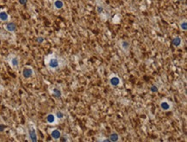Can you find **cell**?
<instances>
[{
  "label": "cell",
  "mask_w": 187,
  "mask_h": 142,
  "mask_svg": "<svg viewBox=\"0 0 187 142\" xmlns=\"http://www.w3.org/2000/svg\"><path fill=\"white\" fill-rule=\"evenodd\" d=\"M45 37H42V36H38L36 38H35V42L39 44H43L44 42H45Z\"/></svg>",
  "instance_id": "cell-21"
},
{
  "label": "cell",
  "mask_w": 187,
  "mask_h": 142,
  "mask_svg": "<svg viewBox=\"0 0 187 142\" xmlns=\"http://www.w3.org/2000/svg\"><path fill=\"white\" fill-rule=\"evenodd\" d=\"M96 11H97V14L101 15V14L103 13V11H104V7H103L102 5L97 4V5H96Z\"/></svg>",
  "instance_id": "cell-18"
},
{
  "label": "cell",
  "mask_w": 187,
  "mask_h": 142,
  "mask_svg": "<svg viewBox=\"0 0 187 142\" xmlns=\"http://www.w3.org/2000/svg\"><path fill=\"white\" fill-rule=\"evenodd\" d=\"M150 91H151L152 93H158V92L160 91V89H159V87H158L157 84H153V85L150 87Z\"/></svg>",
  "instance_id": "cell-20"
},
{
  "label": "cell",
  "mask_w": 187,
  "mask_h": 142,
  "mask_svg": "<svg viewBox=\"0 0 187 142\" xmlns=\"http://www.w3.org/2000/svg\"><path fill=\"white\" fill-rule=\"evenodd\" d=\"M48 134L51 137L52 139L55 141H58L60 140V137L62 135V132L61 130H60L59 128H56V127H52V128H49L48 129Z\"/></svg>",
  "instance_id": "cell-9"
},
{
  "label": "cell",
  "mask_w": 187,
  "mask_h": 142,
  "mask_svg": "<svg viewBox=\"0 0 187 142\" xmlns=\"http://www.w3.org/2000/svg\"><path fill=\"white\" fill-rule=\"evenodd\" d=\"M179 27L180 29V31L186 32L187 31V20L186 18H183L179 22Z\"/></svg>",
  "instance_id": "cell-17"
},
{
  "label": "cell",
  "mask_w": 187,
  "mask_h": 142,
  "mask_svg": "<svg viewBox=\"0 0 187 142\" xmlns=\"http://www.w3.org/2000/svg\"><path fill=\"white\" fill-rule=\"evenodd\" d=\"M117 45L119 49L125 54L129 55L130 48H131V42L129 40H124V39H120L117 41Z\"/></svg>",
  "instance_id": "cell-7"
},
{
  "label": "cell",
  "mask_w": 187,
  "mask_h": 142,
  "mask_svg": "<svg viewBox=\"0 0 187 142\" xmlns=\"http://www.w3.org/2000/svg\"><path fill=\"white\" fill-rule=\"evenodd\" d=\"M6 62L13 70L17 71L20 69V64H21L20 57L16 54L8 55V56L6 57Z\"/></svg>",
  "instance_id": "cell-3"
},
{
  "label": "cell",
  "mask_w": 187,
  "mask_h": 142,
  "mask_svg": "<svg viewBox=\"0 0 187 142\" xmlns=\"http://www.w3.org/2000/svg\"><path fill=\"white\" fill-rule=\"evenodd\" d=\"M46 122L48 125H50V126H55L60 123L58 121V119L56 118L54 112L52 113H48L47 115H46Z\"/></svg>",
  "instance_id": "cell-10"
},
{
  "label": "cell",
  "mask_w": 187,
  "mask_h": 142,
  "mask_svg": "<svg viewBox=\"0 0 187 142\" xmlns=\"http://www.w3.org/2000/svg\"><path fill=\"white\" fill-rule=\"evenodd\" d=\"M11 19L10 15L8 14L6 11L4 10H0V22L2 23H7Z\"/></svg>",
  "instance_id": "cell-14"
},
{
  "label": "cell",
  "mask_w": 187,
  "mask_h": 142,
  "mask_svg": "<svg viewBox=\"0 0 187 142\" xmlns=\"http://www.w3.org/2000/svg\"><path fill=\"white\" fill-rule=\"evenodd\" d=\"M27 140L30 142H37L38 141V134H37V128L34 123H29L27 129Z\"/></svg>",
  "instance_id": "cell-2"
},
{
  "label": "cell",
  "mask_w": 187,
  "mask_h": 142,
  "mask_svg": "<svg viewBox=\"0 0 187 142\" xmlns=\"http://www.w3.org/2000/svg\"><path fill=\"white\" fill-rule=\"evenodd\" d=\"M44 64L47 69L50 72H57L66 66V61L64 58L58 55L51 53L47 55L44 57Z\"/></svg>",
  "instance_id": "cell-1"
},
{
  "label": "cell",
  "mask_w": 187,
  "mask_h": 142,
  "mask_svg": "<svg viewBox=\"0 0 187 142\" xmlns=\"http://www.w3.org/2000/svg\"><path fill=\"white\" fill-rule=\"evenodd\" d=\"M53 6L55 10L60 11V10H62L65 6V3L63 0H54L53 2Z\"/></svg>",
  "instance_id": "cell-15"
},
{
  "label": "cell",
  "mask_w": 187,
  "mask_h": 142,
  "mask_svg": "<svg viewBox=\"0 0 187 142\" xmlns=\"http://www.w3.org/2000/svg\"><path fill=\"white\" fill-rule=\"evenodd\" d=\"M4 28H5V30L8 31V32H11V33H14L16 32V31H17V24H15V23H13V22H7L6 24L4 25Z\"/></svg>",
  "instance_id": "cell-12"
},
{
  "label": "cell",
  "mask_w": 187,
  "mask_h": 142,
  "mask_svg": "<svg viewBox=\"0 0 187 142\" xmlns=\"http://www.w3.org/2000/svg\"><path fill=\"white\" fill-rule=\"evenodd\" d=\"M60 141H71V139H70V137H69L68 134H63V133H62V135L60 137Z\"/></svg>",
  "instance_id": "cell-19"
},
{
  "label": "cell",
  "mask_w": 187,
  "mask_h": 142,
  "mask_svg": "<svg viewBox=\"0 0 187 142\" xmlns=\"http://www.w3.org/2000/svg\"><path fill=\"white\" fill-rule=\"evenodd\" d=\"M96 140L98 142H110L107 137H100V138H97Z\"/></svg>",
  "instance_id": "cell-22"
},
{
  "label": "cell",
  "mask_w": 187,
  "mask_h": 142,
  "mask_svg": "<svg viewBox=\"0 0 187 142\" xmlns=\"http://www.w3.org/2000/svg\"><path fill=\"white\" fill-rule=\"evenodd\" d=\"M21 75H22V77L25 80H29L35 76V69L32 66L30 65H25L24 67H23L22 70H21Z\"/></svg>",
  "instance_id": "cell-5"
},
{
  "label": "cell",
  "mask_w": 187,
  "mask_h": 142,
  "mask_svg": "<svg viewBox=\"0 0 187 142\" xmlns=\"http://www.w3.org/2000/svg\"><path fill=\"white\" fill-rule=\"evenodd\" d=\"M4 128H5V127L4 126H0V132H3L4 131Z\"/></svg>",
  "instance_id": "cell-24"
},
{
  "label": "cell",
  "mask_w": 187,
  "mask_h": 142,
  "mask_svg": "<svg viewBox=\"0 0 187 142\" xmlns=\"http://www.w3.org/2000/svg\"><path fill=\"white\" fill-rule=\"evenodd\" d=\"M54 115H55V116L56 118L58 119V121L60 122V121H64L65 119H66V114H65L64 111H62V110H55L54 112Z\"/></svg>",
  "instance_id": "cell-16"
},
{
  "label": "cell",
  "mask_w": 187,
  "mask_h": 142,
  "mask_svg": "<svg viewBox=\"0 0 187 142\" xmlns=\"http://www.w3.org/2000/svg\"><path fill=\"white\" fill-rule=\"evenodd\" d=\"M17 1H18V4L21 5H25L29 2V0H17Z\"/></svg>",
  "instance_id": "cell-23"
},
{
  "label": "cell",
  "mask_w": 187,
  "mask_h": 142,
  "mask_svg": "<svg viewBox=\"0 0 187 142\" xmlns=\"http://www.w3.org/2000/svg\"><path fill=\"white\" fill-rule=\"evenodd\" d=\"M49 93L55 99H61L63 97V91L62 89L58 85H54L49 88Z\"/></svg>",
  "instance_id": "cell-8"
},
{
  "label": "cell",
  "mask_w": 187,
  "mask_h": 142,
  "mask_svg": "<svg viewBox=\"0 0 187 142\" xmlns=\"http://www.w3.org/2000/svg\"><path fill=\"white\" fill-rule=\"evenodd\" d=\"M172 44L175 48H182V46L184 45V40L180 36H175L172 38Z\"/></svg>",
  "instance_id": "cell-11"
},
{
  "label": "cell",
  "mask_w": 187,
  "mask_h": 142,
  "mask_svg": "<svg viewBox=\"0 0 187 142\" xmlns=\"http://www.w3.org/2000/svg\"><path fill=\"white\" fill-rule=\"evenodd\" d=\"M177 1H179V2H183V1H185V0H177Z\"/></svg>",
  "instance_id": "cell-25"
},
{
  "label": "cell",
  "mask_w": 187,
  "mask_h": 142,
  "mask_svg": "<svg viewBox=\"0 0 187 142\" xmlns=\"http://www.w3.org/2000/svg\"><path fill=\"white\" fill-rule=\"evenodd\" d=\"M108 82H109L111 88H118V87H121L123 85V80L121 79V77L117 74L112 73L109 76Z\"/></svg>",
  "instance_id": "cell-6"
},
{
  "label": "cell",
  "mask_w": 187,
  "mask_h": 142,
  "mask_svg": "<svg viewBox=\"0 0 187 142\" xmlns=\"http://www.w3.org/2000/svg\"><path fill=\"white\" fill-rule=\"evenodd\" d=\"M159 108L162 112H169L173 108V102L167 98H162L159 102Z\"/></svg>",
  "instance_id": "cell-4"
},
{
  "label": "cell",
  "mask_w": 187,
  "mask_h": 142,
  "mask_svg": "<svg viewBox=\"0 0 187 142\" xmlns=\"http://www.w3.org/2000/svg\"><path fill=\"white\" fill-rule=\"evenodd\" d=\"M108 139L110 142H119L121 140V135L116 131H113L109 134Z\"/></svg>",
  "instance_id": "cell-13"
}]
</instances>
